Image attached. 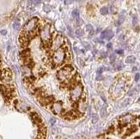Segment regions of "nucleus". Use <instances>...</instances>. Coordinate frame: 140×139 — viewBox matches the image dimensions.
Returning <instances> with one entry per match:
<instances>
[{
	"mask_svg": "<svg viewBox=\"0 0 140 139\" xmlns=\"http://www.w3.org/2000/svg\"><path fill=\"white\" fill-rule=\"evenodd\" d=\"M115 52H117L118 54H123L124 51H123V50H116V51H115Z\"/></svg>",
	"mask_w": 140,
	"mask_h": 139,
	"instance_id": "obj_32",
	"label": "nucleus"
},
{
	"mask_svg": "<svg viewBox=\"0 0 140 139\" xmlns=\"http://www.w3.org/2000/svg\"><path fill=\"white\" fill-rule=\"evenodd\" d=\"M0 33H1V35H5L7 34V31H6V30H1V31H0Z\"/></svg>",
	"mask_w": 140,
	"mask_h": 139,
	"instance_id": "obj_34",
	"label": "nucleus"
},
{
	"mask_svg": "<svg viewBox=\"0 0 140 139\" xmlns=\"http://www.w3.org/2000/svg\"><path fill=\"white\" fill-rule=\"evenodd\" d=\"M129 101H130L129 99H126V100H125V101H124V102H123L122 104H121V106H122V107H125V106H126V105H127V104H129Z\"/></svg>",
	"mask_w": 140,
	"mask_h": 139,
	"instance_id": "obj_24",
	"label": "nucleus"
},
{
	"mask_svg": "<svg viewBox=\"0 0 140 139\" xmlns=\"http://www.w3.org/2000/svg\"><path fill=\"white\" fill-rule=\"evenodd\" d=\"M126 90V80L124 77H119L112 85L109 93L113 99H119L123 95Z\"/></svg>",
	"mask_w": 140,
	"mask_h": 139,
	"instance_id": "obj_1",
	"label": "nucleus"
},
{
	"mask_svg": "<svg viewBox=\"0 0 140 139\" xmlns=\"http://www.w3.org/2000/svg\"><path fill=\"white\" fill-rule=\"evenodd\" d=\"M98 120H99L98 116H97L96 114H94V115H93V117H92V123L93 124H96L97 122H98Z\"/></svg>",
	"mask_w": 140,
	"mask_h": 139,
	"instance_id": "obj_21",
	"label": "nucleus"
},
{
	"mask_svg": "<svg viewBox=\"0 0 140 139\" xmlns=\"http://www.w3.org/2000/svg\"><path fill=\"white\" fill-rule=\"evenodd\" d=\"M40 36L44 43H47L51 40V26L50 24H46L41 28L40 31Z\"/></svg>",
	"mask_w": 140,
	"mask_h": 139,
	"instance_id": "obj_4",
	"label": "nucleus"
},
{
	"mask_svg": "<svg viewBox=\"0 0 140 139\" xmlns=\"http://www.w3.org/2000/svg\"><path fill=\"white\" fill-rule=\"evenodd\" d=\"M44 10L46 11V12H49V11L51 10V7H50L48 4H45L44 5Z\"/></svg>",
	"mask_w": 140,
	"mask_h": 139,
	"instance_id": "obj_23",
	"label": "nucleus"
},
{
	"mask_svg": "<svg viewBox=\"0 0 140 139\" xmlns=\"http://www.w3.org/2000/svg\"><path fill=\"white\" fill-rule=\"evenodd\" d=\"M73 3V1H69V0H65V4H70V3Z\"/></svg>",
	"mask_w": 140,
	"mask_h": 139,
	"instance_id": "obj_33",
	"label": "nucleus"
},
{
	"mask_svg": "<svg viewBox=\"0 0 140 139\" xmlns=\"http://www.w3.org/2000/svg\"><path fill=\"white\" fill-rule=\"evenodd\" d=\"M96 80H97V81L103 80V76H102V75H97V76H96Z\"/></svg>",
	"mask_w": 140,
	"mask_h": 139,
	"instance_id": "obj_28",
	"label": "nucleus"
},
{
	"mask_svg": "<svg viewBox=\"0 0 140 139\" xmlns=\"http://www.w3.org/2000/svg\"><path fill=\"white\" fill-rule=\"evenodd\" d=\"M104 70H105L104 67H101V68H99L97 70V75H102V73L104 71Z\"/></svg>",
	"mask_w": 140,
	"mask_h": 139,
	"instance_id": "obj_25",
	"label": "nucleus"
},
{
	"mask_svg": "<svg viewBox=\"0 0 140 139\" xmlns=\"http://www.w3.org/2000/svg\"><path fill=\"white\" fill-rule=\"evenodd\" d=\"M50 121H51L52 125H53V124L55 123V119H51V120H50Z\"/></svg>",
	"mask_w": 140,
	"mask_h": 139,
	"instance_id": "obj_37",
	"label": "nucleus"
},
{
	"mask_svg": "<svg viewBox=\"0 0 140 139\" xmlns=\"http://www.w3.org/2000/svg\"><path fill=\"white\" fill-rule=\"evenodd\" d=\"M101 97H102V99L104 101H106V99H105V97H104V95H102V94H101Z\"/></svg>",
	"mask_w": 140,
	"mask_h": 139,
	"instance_id": "obj_38",
	"label": "nucleus"
},
{
	"mask_svg": "<svg viewBox=\"0 0 140 139\" xmlns=\"http://www.w3.org/2000/svg\"><path fill=\"white\" fill-rule=\"evenodd\" d=\"M108 13V8L107 6H104L101 9V14L102 15H107Z\"/></svg>",
	"mask_w": 140,
	"mask_h": 139,
	"instance_id": "obj_19",
	"label": "nucleus"
},
{
	"mask_svg": "<svg viewBox=\"0 0 140 139\" xmlns=\"http://www.w3.org/2000/svg\"><path fill=\"white\" fill-rule=\"evenodd\" d=\"M38 25V18L37 17H33L31 18L27 23L25 24L22 30V33L26 34V35H29V34L33 33L34 31H35L36 27Z\"/></svg>",
	"mask_w": 140,
	"mask_h": 139,
	"instance_id": "obj_3",
	"label": "nucleus"
},
{
	"mask_svg": "<svg viewBox=\"0 0 140 139\" xmlns=\"http://www.w3.org/2000/svg\"><path fill=\"white\" fill-rule=\"evenodd\" d=\"M65 43V39L62 35H57L55 38L53 39V42L51 44V49L53 51H57L60 48H62L63 45Z\"/></svg>",
	"mask_w": 140,
	"mask_h": 139,
	"instance_id": "obj_7",
	"label": "nucleus"
},
{
	"mask_svg": "<svg viewBox=\"0 0 140 139\" xmlns=\"http://www.w3.org/2000/svg\"><path fill=\"white\" fill-rule=\"evenodd\" d=\"M76 35L77 37H82V36H83V35H84V33H83V31L82 29H77L76 30Z\"/></svg>",
	"mask_w": 140,
	"mask_h": 139,
	"instance_id": "obj_17",
	"label": "nucleus"
},
{
	"mask_svg": "<svg viewBox=\"0 0 140 139\" xmlns=\"http://www.w3.org/2000/svg\"><path fill=\"white\" fill-rule=\"evenodd\" d=\"M123 21H124V16H119V20L117 21V22H116V26H119V25H120V24L123 22Z\"/></svg>",
	"mask_w": 140,
	"mask_h": 139,
	"instance_id": "obj_22",
	"label": "nucleus"
},
{
	"mask_svg": "<svg viewBox=\"0 0 140 139\" xmlns=\"http://www.w3.org/2000/svg\"><path fill=\"white\" fill-rule=\"evenodd\" d=\"M83 86L80 83H77L76 85H74L73 87H71L70 89V98L73 101H77L78 100L81 98L82 94H83Z\"/></svg>",
	"mask_w": 140,
	"mask_h": 139,
	"instance_id": "obj_5",
	"label": "nucleus"
},
{
	"mask_svg": "<svg viewBox=\"0 0 140 139\" xmlns=\"http://www.w3.org/2000/svg\"><path fill=\"white\" fill-rule=\"evenodd\" d=\"M107 115V111H106V107H103L101 109V117L105 118Z\"/></svg>",
	"mask_w": 140,
	"mask_h": 139,
	"instance_id": "obj_20",
	"label": "nucleus"
},
{
	"mask_svg": "<svg viewBox=\"0 0 140 139\" xmlns=\"http://www.w3.org/2000/svg\"><path fill=\"white\" fill-rule=\"evenodd\" d=\"M72 16L75 19H78L79 18V11H78V10H74L72 11Z\"/></svg>",
	"mask_w": 140,
	"mask_h": 139,
	"instance_id": "obj_18",
	"label": "nucleus"
},
{
	"mask_svg": "<svg viewBox=\"0 0 140 139\" xmlns=\"http://www.w3.org/2000/svg\"><path fill=\"white\" fill-rule=\"evenodd\" d=\"M107 47L108 48V49H111V48H112V44H111V43H108V44L107 45Z\"/></svg>",
	"mask_w": 140,
	"mask_h": 139,
	"instance_id": "obj_36",
	"label": "nucleus"
},
{
	"mask_svg": "<svg viewBox=\"0 0 140 139\" xmlns=\"http://www.w3.org/2000/svg\"><path fill=\"white\" fill-rule=\"evenodd\" d=\"M65 118L66 119H69V120L75 119L78 117V116H79V114H78L77 112H76L75 111H70V112H65Z\"/></svg>",
	"mask_w": 140,
	"mask_h": 139,
	"instance_id": "obj_11",
	"label": "nucleus"
},
{
	"mask_svg": "<svg viewBox=\"0 0 140 139\" xmlns=\"http://www.w3.org/2000/svg\"><path fill=\"white\" fill-rule=\"evenodd\" d=\"M52 110H53L54 114H61L63 112V105L61 101H55L53 103L52 106Z\"/></svg>",
	"mask_w": 140,
	"mask_h": 139,
	"instance_id": "obj_9",
	"label": "nucleus"
},
{
	"mask_svg": "<svg viewBox=\"0 0 140 139\" xmlns=\"http://www.w3.org/2000/svg\"><path fill=\"white\" fill-rule=\"evenodd\" d=\"M15 107L16 108V110H18L21 112H27L28 110H29V106L26 104L25 102L21 101H15Z\"/></svg>",
	"mask_w": 140,
	"mask_h": 139,
	"instance_id": "obj_8",
	"label": "nucleus"
},
{
	"mask_svg": "<svg viewBox=\"0 0 140 139\" xmlns=\"http://www.w3.org/2000/svg\"><path fill=\"white\" fill-rule=\"evenodd\" d=\"M101 56H102V58H107V52H101Z\"/></svg>",
	"mask_w": 140,
	"mask_h": 139,
	"instance_id": "obj_29",
	"label": "nucleus"
},
{
	"mask_svg": "<svg viewBox=\"0 0 140 139\" xmlns=\"http://www.w3.org/2000/svg\"><path fill=\"white\" fill-rule=\"evenodd\" d=\"M139 77H140V74L139 73H137V74L135 75V81L139 80Z\"/></svg>",
	"mask_w": 140,
	"mask_h": 139,
	"instance_id": "obj_31",
	"label": "nucleus"
},
{
	"mask_svg": "<svg viewBox=\"0 0 140 139\" xmlns=\"http://www.w3.org/2000/svg\"><path fill=\"white\" fill-rule=\"evenodd\" d=\"M74 69L70 65H65L62 69H60L57 73L58 79L61 82H65L66 79H68L70 76H71L72 72H73Z\"/></svg>",
	"mask_w": 140,
	"mask_h": 139,
	"instance_id": "obj_2",
	"label": "nucleus"
},
{
	"mask_svg": "<svg viewBox=\"0 0 140 139\" xmlns=\"http://www.w3.org/2000/svg\"><path fill=\"white\" fill-rule=\"evenodd\" d=\"M113 35H114V34H113V32H112L111 30H106L105 39H107V40H111L113 37Z\"/></svg>",
	"mask_w": 140,
	"mask_h": 139,
	"instance_id": "obj_14",
	"label": "nucleus"
},
{
	"mask_svg": "<svg viewBox=\"0 0 140 139\" xmlns=\"http://www.w3.org/2000/svg\"><path fill=\"white\" fill-rule=\"evenodd\" d=\"M136 60V58L134 56H129V57L126 58V64H133Z\"/></svg>",
	"mask_w": 140,
	"mask_h": 139,
	"instance_id": "obj_15",
	"label": "nucleus"
},
{
	"mask_svg": "<svg viewBox=\"0 0 140 139\" xmlns=\"http://www.w3.org/2000/svg\"><path fill=\"white\" fill-rule=\"evenodd\" d=\"M65 59V51L63 48L54 52L53 55V62L54 65H60Z\"/></svg>",
	"mask_w": 140,
	"mask_h": 139,
	"instance_id": "obj_6",
	"label": "nucleus"
},
{
	"mask_svg": "<svg viewBox=\"0 0 140 139\" xmlns=\"http://www.w3.org/2000/svg\"><path fill=\"white\" fill-rule=\"evenodd\" d=\"M105 37H106V30L102 33V35H101V39H105Z\"/></svg>",
	"mask_w": 140,
	"mask_h": 139,
	"instance_id": "obj_30",
	"label": "nucleus"
},
{
	"mask_svg": "<svg viewBox=\"0 0 140 139\" xmlns=\"http://www.w3.org/2000/svg\"><path fill=\"white\" fill-rule=\"evenodd\" d=\"M31 118H32L33 121L35 122V123H36L38 125H43V123H42V120L40 119V117L38 115L37 113H31Z\"/></svg>",
	"mask_w": 140,
	"mask_h": 139,
	"instance_id": "obj_12",
	"label": "nucleus"
},
{
	"mask_svg": "<svg viewBox=\"0 0 140 139\" xmlns=\"http://www.w3.org/2000/svg\"><path fill=\"white\" fill-rule=\"evenodd\" d=\"M114 10H115V9L114 8H113V5H112V6H111V12H115V11H114Z\"/></svg>",
	"mask_w": 140,
	"mask_h": 139,
	"instance_id": "obj_39",
	"label": "nucleus"
},
{
	"mask_svg": "<svg viewBox=\"0 0 140 139\" xmlns=\"http://www.w3.org/2000/svg\"><path fill=\"white\" fill-rule=\"evenodd\" d=\"M20 22L18 20H16V21H15L14 22V23H13V29H14L15 30H18L20 29Z\"/></svg>",
	"mask_w": 140,
	"mask_h": 139,
	"instance_id": "obj_16",
	"label": "nucleus"
},
{
	"mask_svg": "<svg viewBox=\"0 0 140 139\" xmlns=\"http://www.w3.org/2000/svg\"><path fill=\"white\" fill-rule=\"evenodd\" d=\"M53 96H52V95H49V96H45V97H41L40 98V102L41 103V105H43V106H47V105L51 104V103L53 102Z\"/></svg>",
	"mask_w": 140,
	"mask_h": 139,
	"instance_id": "obj_10",
	"label": "nucleus"
},
{
	"mask_svg": "<svg viewBox=\"0 0 140 139\" xmlns=\"http://www.w3.org/2000/svg\"><path fill=\"white\" fill-rule=\"evenodd\" d=\"M110 59H111V63H113V62L115 61L116 57H115L114 54H111V55H110Z\"/></svg>",
	"mask_w": 140,
	"mask_h": 139,
	"instance_id": "obj_27",
	"label": "nucleus"
},
{
	"mask_svg": "<svg viewBox=\"0 0 140 139\" xmlns=\"http://www.w3.org/2000/svg\"><path fill=\"white\" fill-rule=\"evenodd\" d=\"M86 29H87V31H89V32H91V31H93V27H92V25L91 24H88V25L86 26Z\"/></svg>",
	"mask_w": 140,
	"mask_h": 139,
	"instance_id": "obj_26",
	"label": "nucleus"
},
{
	"mask_svg": "<svg viewBox=\"0 0 140 139\" xmlns=\"http://www.w3.org/2000/svg\"><path fill=\"white\" fill-rule=\"evenodd\" d=\"M87 109V103L84 101H80L79 105H78V110L80 111V112H84Z\"/></svg>",
	"mask_w": 140,
	"mask_h": 139,
	"instance_id": "obj_13",
	"label": "nucleus"
},
{
	"mask_svg": "<svg viewBox=\"0 0 140 139\" xmlns=\"http://www.w3.org/2000/svg\"><path fill=\"white\" fill-rule=\"evenodd\" d=\"M137 22H138V21H137V18H136V17H134V18H133V22H132V24H133V25H136V23H137Z\"/></svg>",
	"mask_w": 140,
	"mask_h": 139,
	"instance_id": "obj_35",
	"label": "nucleus"
}]
</instances>
